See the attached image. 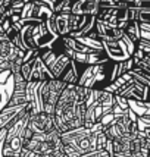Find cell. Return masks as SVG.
I'll use <instances>...</instances> for the list:
<instances>
[{"mask_svg":"<svg viewBox=\"0 0 150 157\" xmlns=\"http://www.w3.org/2000/svg\"><path fill=\"white\" fill-rule=\"evenodd\" d=\"M91 88L78 84H68L61 98L56 103L55 123L61 134L84 126V116L87 110V98Z\"/></svg>","mask_w":150,"mask_h":157,"instance_id":"obj_1","label":"cell"},{"mask_svg":"<svg viewBox=\"0 0 150 157\" xmlns=\"http://www.w3.org/2000/svg\"><path fill=\"white\" fill-rule=\"evenodd\" d=\"M115 62L108 59L94 65H80L78 85L87 88H105L112 82V69Z\"/></svg>","mask_w":150,"mask_h":157,"instance_id":"obj_2","label":"cell"},{"mask_svg":"<svg viewBox=\"0 0 150 157\" xmlns=\"http://www.w3.org/2000/svg\"><path fill=\"white\" fill-rule=\"evenodd\" d=\"M103 43V50H105V55L109 57L110 60L113 62H124L127 59H130L131 52L127 43L124 41V38L121 40H116V41H105L102 40Z\"/></svg>","mask_w":150,"mask_h":157,"instance_id":"obj_3","label":"cell"},{"mask_svg":"<svg viewBox=\"0 0 150 157\" xmlns=\"http://www.w3.org/2000/svg\"><path fill=\"white\" fill-rule=\"evenodd\" d=\"M30 126L33 128L35 134H47L50 131L56 129L55 116L49 115L46 112H38L34 113L30 117Z\"/></svg>","mask_w":150,"mask_h":157,"instance_id":"obj_4","label":"cell"},{"mask_svg":"<svg viewBox=\"0 0 150 157\" xmlns=\"http://www.w3.org/2000/svg\"><path fill=\"white\" fill-rule=\"evenodd\" d=\"M96 33L99 35L100 40L105 41H116V40H121L124 35H125V31L122 28L116 27V25H112L110 22L108 21H102V19H97L96 21Z\"/></svg>","mask_w":150,"mask_h":157,"instance_id":"obj_5","label":"cell"},{"mask_svg":"<svg viewBox=\"0 0 150 157\" xmlns=\"http://www.w3.org/2000/svg\"><path fill=\"white\" fill-rule=\"evenodd\" d=\"M27 109H28V103L27 104H21V106H5L3 109L0 110V131L7 129L21 115L25 113Z\"/></svg>","mask_w":150,"mask_h":157,"instance_id":"obj_6","label":"cell"},{"mask_svg":"<svg viewBox=\"0 0 150 157\" xmlns=\"http://www.w3.org/2000/svg\"><path fill=\"white\" fill-rule=\"evenodd\" d=\"M149 93H150V87L144 85L141 82L136 81L132 78V81H130L128 87L125 88L122 94L119 96H124L128 100H137V101H149Z\"/></svg>","mask_w":150,"mask_h":157,"instance_id":"obj_7","label":"cell"},{"mask_svg":"<svg viewBox=\"0 0 150 157\" xmlns=\"http://www.w3.org/2000/svg\"><path fill=\"white\" fill-rule=\"evenodd\" d=\"M100 10L99 0H75L72 2L71 13L75 15H94L97 16Z\"/></svg>","mask_w":150,"mask_h":157,"instance_id":"obj_8","label":"cell"},{"mask_svg":"<svg viewBox=\"0 0 150 157\" xmlns=\"http://www.w3.org/2000/svg\"><path fill=\"white\" fill-rule=\"evenodd\" d=\"M53 78H55L53 74L50 72L47 65L43 62V59L38 55L34 59V63H33V71H31L30 81H49V79H53Z\"/></svg>","mask_w":150,"mask_h":157,"instance_id":"obj_9","label":"cell"},{"mask_svg":"<svg viewBox=\"0 0 150 157\" xmlns=\"http://www.w3.org/2000/svg\"><path fill=\"white\" fill-rule=\"evenodd\" d=\"M72 60H74L72 57H69L66 53L61 52V53H57L55 62H53V63L49 66V69H50V72L53 74V76H55V78L61 79V76L63 75V72L66 71V68L71 65V62H72Z\"/></svg>","mask_w":150,"mask_h":157,"instance_id":"obj_10","label":"cell"},{"mask_svg":"<svg viewBox=\"0 0 150 157\" xmlns=\"http://www.w3.org/2000/svg\"><path fill=\"white\" fill-rule=\"evenodd\" d=\"M69 15L71 13H55V28L59 37H66L71 34V27H69Z\"/></svg>","mask_w":150,"mask_h":157,"instance_id":"obj_11","label":"cell"},{"mask_svg":"<svg viewBox=\"0 0 150 157\" xmlns=\"http://www.w3.org/2000/svg\"><path fill=\"white\" fill-rule=\"evenodd\" d=\"M80 74H81V72H80V65L75 60H72L71 65L66 68V71L63 72V75L61 76V79L63 82H66V84H78Z\"/></svg>","mask_w":150,"mask_h":157,"instance_id":"obj_12","label":"cell"},{"mask_svg":"<svg viewBox=\"0 0 150 157\" xmlns=\"http://www.w3.org/2000/svg\"><path fill=\"white\" fill-rule=\"evenodd\" d=\"M125 31V35H128V38L134 41V43H138L140 38H141V29H140V22L138 21H131L127 24V27L124 28Z\"/></svg>","mask_w":150,"mask_h":157,"instance_id":"obj_13","label":"cell"},{"mask_svg":"<svg viewBox=\"0 0 150 157\" xmlns=\"http://www.w3.org/2000/svg\"><path fill=\"white\" fill-rule=\"evenodd\" d=\"M87 19V15H75L71 13L69 15V27H71V34L80 31L84 25V22Z\"/></svg>","mask_w":150,"mask_h":157,"instance_id":"obj_14","label":"cell"},{"mask_svg":"<svg viewBox=\"0 0 150 157\" xmlns=\"http://www.w3.org/2000/svg\"><path fill=\"white\" fill-rule=\"evenodd\" d=\"M130 75L136 79V81L141 82V84H144V85H147V87H150V74H147V72H144L143 69L140 68H134L130 71Z\"/></svg>","mask_w":150,"mask_h":157,"instance_id":"obj_15","label":"cell"},{"mask_svg":"<svg viewBox=\"0 0 150 157\" xmlns=\"http://www.w3.org/2000/svg\"><path fill=\"white\" fill-rule=\"evenodd\" d=\"M96 123H97V117H96V112H94V106H87L85 110V116H84V126L85 128H93Z\"/></svg>","mask_w":150,"mask_h":157,"instance_id":"obj_16","label":"cell"},{"mask_svg":"<svg viewBox=\"0 0 150 157\" xmlns=\"http://www.w3.org/2000/svg\"><path fill=\"white\" fill-rule=\"evenodd\" d=\"M134 66L143 69L144 72L150 74V55H144L143 59H137V60H134Z\"/></svg>","mask_w":150,"mask_h":157,"instance_id":"obj_17","label":"cell"},{"mask_svg":"<svg viewBox=\"0 0 150 157\" xmlns=\"http://www.w3.org/2000/svg\"><path fill=\"white\" fill-rule=\"evenodd\" d=\"M115 13V7H108V6H103L100 7L99 13H97V19H102V21H109V18L112 15Z\"/></svg>","mask_w":150,"mask_h":157,"instance_id":"obj_18","label":"cell"},{"mask_svg":"<svg viewBox=\"0 0 150 157\" xmlns=\"http://www.w3.org/2000/svg\"><path fill=\"white\" fill-rule=\"evenodd\" d=\"M137 122H138L140 131H144V129H147V128H150V113L143 115V116H138Z\"/></svg>","mask_w":150,"mask_h":157,"instance_id":"obj_19","label":"cell"},{"mask_svg":"<svg viewBox=\"0 0 150 157\" xmlns=\"http://www.w3.org/2000/svg\"><path fill=\"white\" fill-rule=\"evenodd\" d=\"M115 101L116 104H119L122 109H130V103H128V98H125L124 96H119V94H115Z\"/></svg>","mask_w":150,"mask_h":157,"instance_id":"obj_20","label":"cell"},{"mask_svg":"<svg viewBox=\"0 0 150 157\" xmlns=\"http://www.w3.org/2000/svg\"><path fill=\"white\" fill-rule=\"evenodd\" d=\"M137 47L138 48H141L146 55H150V40H141L137 43Z\"/></svg>","mask_w":150,"mask_h":157,"instance_id":"obj_21","label":"cell"},{"mask_svg":"<svg viewBox=\"0 0 150 157\" xmlns=\"http://www.w3.org/2000/svg\"><path fill=\"white\" fill-rule=\"evenodd\" d=\"M10 68H12V63L6 59H0V74L3 72H10Z\"/></svg>","mask_w":150,"mask_h":157,"instance_id":"obj_22","label":"cell"},{"mask_svg":"<svg viewBox=\"0 0 150 157\" xmlns=\"http://www.w3.org/2000/svg\"><path fill=\"white\" fill-rule=\"evenodd\" d=\"M35 157H43V156H41V154H37V156H35Z\"/></svg>","mask_w":150,"mask_h":157,"instance_id":"obj_23","label":"cell"},{"mask_svg":"<svg viewBox=\"0 0 150 157\" xmlns=\"http://www.w3.org/2000/svg\"><path fill=\"white\" fill-rule=\"evenodd\" d=\"M149 101H150V93H149Z\"/></svg>","mask_w":150,"mask_h":157,"instance_id":"obj_24","label":"cell"},{"mask_svg":"<svg viewBox=\"0 0 150 157\" xmlns=\"http://www.w3.org/2000/svg\"><path fill=\"white\" fill-rule=\"evenodd\" d=\"M7 157H16V156H7Z\"/></svg>","mask_w":150,"mask_h":157,"instance_id":"obj_25","label":"cell"}]
</instances>
